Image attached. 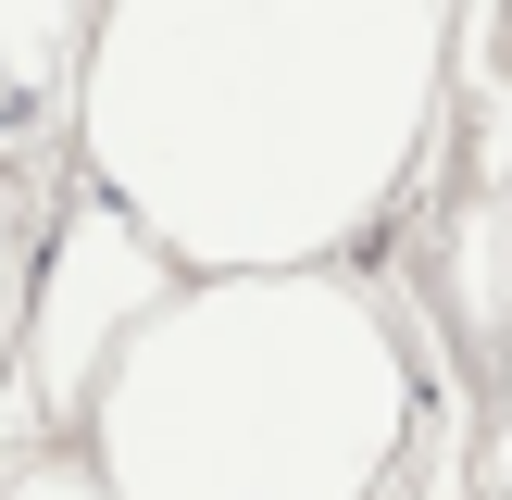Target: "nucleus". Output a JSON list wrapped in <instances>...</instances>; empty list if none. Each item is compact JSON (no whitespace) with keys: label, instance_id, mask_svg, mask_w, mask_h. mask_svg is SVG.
I'll return each mask as SVG.
<instances>
[{"label":"nucleus","instance_id":"nucleus-1","mask_svg":"<svg viewBox=\"0 0 512 500\" xmlns=\"http://www.w3.org/2000/svg\"><path fill=\"white\" fill-rule=\"evenodd\" d=\"M450 75V0H113L88 163L175 263H325L400 200Z\"/></svg>","mask_w":512,"mask_h":500},{"label":"nucleus","instance_id":"nucleus-2","mask_svg":"<svg viewBox=\"0 0 512 500\" xmlns=\"http://www.w3.org/2000/svg\"><path fill=\"white\" fill-rule=\"evenodd\" d=\"M88 425L113 500H375L413 438V363L350 275L238 263L125 325Z\"/></svg>","mask_w":512,"mask_h":500},{"label":"nucleus","instance_id":"nucleus-3","mask_svg":"<svg viewBox=\"0 0 512 500\" xmlns=\"http://www.w3.org/2000/svg\"><path fill=\"white\" fill-rule=\"evenodd\" d=\"M163 300V238H150L125 200H88V213L63 225V250H50L38 275V338H25V388H38V413H63V400L100 388V363L125 350V325Z\"/></svg>","mask_w":512,"mask_h":500},{"label":"nucleus","instance_id":"nucleus-4","mask_svg":"<svg viewBox=\"0 0 512 500\" xmlns=\"http://www.w3.org/2000/svg\"><path fill=\"white\" fill-rule=\"evenodd\" d=\"M463 313L475 325H512V188H488L463 213Z\"/></svg>","mask_w":512,"mask_h":500},{"label":"nucleus","instance_id":"nucleus-5","mask_svg":"<svg viewBox=\"0 0 512 500\" xmlns=\"http://www.w3.org/2000/svg\"><path fill=\"white\" fill-rule=\"evenodd\" d=\"M63 25H75V0H0V88H50Z\"/></svg>","mask_w":512,"mask_h":500},{"label":"nucleus","instance_id":"nucleus-6","mask_svg":"<svg viewBox=\"0 0 512 500\" xmlns=\"http://www.w3.org/2000/svg\"><path fill=\"white\" fill-rule=\"evenodd\" d=\"M0 500H113V488H100V463H25Z\"/></svg>","mask_w":512,"mask_h":500},{"label":"nucleus","instance_id":"nucleus-7","mask_svg":"<svg viewBox=\"0 0 512 500\" xmlns=\"http://www.w3.org/2000/svg\"><path fill=\"white\" fill-rule=\"evenodd\" d=\"M13 313H25V275H13V200H0V338H13Z\"/></svg>","mask_w":512,"mask_h":500},{"label":"nucleus","instance_id":"nucleus-8","mask_svg":"<svg viewBox=\"0 0 512 500\" xmlns=\"http://www.w3.org/2000/svg\"><path fill=\"white\" fill-rule=\"evenodd\" d=\"M0 100H13V88H0Z\"/></svg>","mask_w":512,"mask_h":500}]
</instances>
